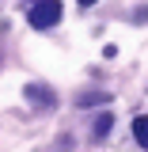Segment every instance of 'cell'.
<instances>
[{
  "label": "cell",
  "instance_id": "6da1fadb",
  "mask_svg": "<svg viewBox=\"0 0 148 152\" xmlns=\"http://www.w3.org/2000/svg\"><path fill=\"white\" fill-rule=\"evenodd\" d=\"M27 19H31V27H38V31L57 27L61 23V0H38L34 8L27 12Z\"/></svg>",
  "mask_w": 148,
  "mask_h": 152
},
{
  "label": "cell",
  "instance_id": "7a4b0ae2",
  "mask_svg": "<svg viewBox=\"0 0 148 152\" xmlns=\"http://www.w3.org/2000/svg\"><path fill=\"white\" fill-rule=\"evenodd\" d=\"M27 99H31V103H50V107H53V91H46V88H38V84L27 88Z\"/></svg>",
  "mask_w": 148,
  "mask_h": 152
},
{
  "label": "cell",
  "instance_id": "3957f363",
  "mask_svg": "<svg viewBox=\"0 0 148 152\" xmlns=\"http://www.w3.org/2000/svg\"><path fill=\"white\" fill-rule=\"evenodd\" d=\"M133 137L141 141V148H148V118H144V114L133 118Z\"/></svg>",
  "mask_w": 148,
  "mask_h": 152
},
{
  "label": "cell",
  "instance_id": "277c9868",
  "mask_svg": "<svg viewBox=\"0 0 148 152\" xmlns=\"http://www.w3.org/2000/svg\"><path fill=\"white\" fill-rule=\"evenodd\" d=\"M110 91H91V95H80V107H95V103H106Z\"/></svg>",
  "mask_w": 148,
  "mask_h": 152
},
{
  "label": "cell",
  "instance_id": "5b68a950",
  "mask_svg": "<svg viewBox=\"0 0 148 152\" xmlns=\"http://www.w3.org/2000/svg\"><path fill=\"white\" fill-rule=\"evenodd\" d=\"M110 114H99V118H95V137H103V133H110Z\"/></svg>",
  "mask_w": 148,
  "mask_h": 152
},
{
  "label": "cell",
  "instance_id": "8992f818",
  "mask_svg": "<svg viewBox=\"0 0 148 152\" xmlns=\"http://www.w3.org/2000/svg\"><path fill=\"white\" fill-rule=\"evenodd\" d=\"M91 4H95V0H80V8H91Z\"/></svg>",
  "mask_w": 148,
  "mask_h": 152
}]
</instances>
